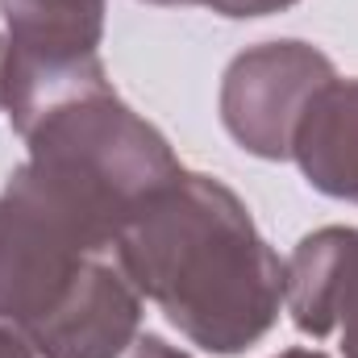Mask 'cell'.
I'll return each mask as SVG.
<instances>
[{"mask_svg":"<svg viewBox=\"0 0 358 358\" xmlns=\"http://www.w3.org/2000/svg\"><path fill=\"white\" fill-rule=\"evenodd\" d=\"M358 255V229L325 225L300 238L283 263V308L304 338H329L338 329V304Z\"/></svg>","mask_w":358,"mask_h":358,"instance_id":"cell-7","label":"cell"},{"mask_svg":"<svg viewBox=\"0 0 358 358\" xmlns=\"http://www.w3.org/2000/svg\"><path fill=\"white\" fill-rule=\"evenodd\" d=\"M21 138L29 146V159L84 179L125 217V225L183 171L171 142L146 117H138L113 92V84L55 104Z\"/></svg>","mask_w":358,"mask_h":358,"instance_id":"cell-3","label":"cell"},{"mask_svg":"<svg viewBox=\"0 0 358 358\" xmlns=\"http://www.w3.org/2000/svg\"><path fill=\"white\" fill-rule=\"evenodd\" d=\"M125 358H192L176 350L171 342H163V338H155V334H138V342L125 350Z\"/></svg>","mask_w":358,"mask_h":358,"instance_id":"cell-10","label":"cell"},{"mask_svg":"<svg viewBox=\"0 0 358 358\" xmlns=\"http://www.w3.org/2000/svg\"><path fill=\"white\" fill-rule=\"evenodd\" d=\"M0 108L17 134L42 113L108 84L100 63L108 0H0Z\"/></svg>","mask_w":358,"mask_h":358,"instance_id":"cell-4","label":"cell"},{"mask_svg":"<svg viewBox=\"0 0 358 358\" xmlns=\"http://www.w3.org/2000/svg\"><path fill=\"white\" fill-rule=\"evenodd\" d=\"M275 358H329L325 350H313V346H296V350H283V355Z\"/></svg>","mask_w":358,"mask_h":358,"instance_id":"cell-12","label":"cell"},{"mask_svg":"<svg viewBox=\"0 0 358 358\" xmlns=\"http://www.w3.org/2000/svg\"><path fill=\"white\" fill-rule=\"evenodd\" d=\"M338 80L334 59L300 38L242 50L221 76V125L255 159L287 163L308 100Z\"/></svg>","mask_w":358,"mask_h":358,"instance_id":"cell-5","label":"cell"},{"mask_svg":"<svg viewBox=\"0 0 358 358\" xmlns=\"http://www.w3.org/2000/svg\"><path fill=\"white\" fill-rule=\"evenodd\" d=\"M125 217L42 159L0 192V321L42 358H125L142 334V292L117 263Z\"/></svg>","mask_w":358,"mask_h":358,"instance_id":"cell-1","label":"cell"},{"mask_svg":"<svg viewBox=\"0 0 358 358\" xmlns=\"http://www.w3.org/2000/svg\"><path fill=\"white\" fill-rule=\"evenodd\" d=\"M292 159L321 196L358 204V80H329L308 100Z\"/></svg>","mask_w":358,"mask_h":358,"instance_id":"cell-6","label":"cell"},{"mask_svg":"<svg viewBox=\"0 0 358 358\" xmlns=\"http://www.w3.org/2000/svg\"><path fill=\"white\" fill-rule=\"evenodd\" d=\"M0 358H42V355H38V350H34V346L13 329V325H4V321H0Z\"/></svg>","mask_w":358,"mask_h":358,"instance_id":"cell-11","label":"cell"},{"mask_svg":"<svg viewBox=\"0 0 358 358\" xmlns=\"http://www.w3.org/2000/svg\"><path fill=\"white\" fill-rule=\"evenodd\" d=\"M146 4H163V8H208L217 17H234V21H246V17H271V13H283L300 0H146Z\"/></svg>","mask_w":358,"mask_h":358,"instance_id":"cell-8","label":"cell"},{"mask_svg":"<svg viewBox=\"0 0 358 358\" xmlns=\"http://www.w3.org/2000/svg\"><path fill=\"white\" fill-rule=\"evenodd\" d=\"M117 263L142 300L208 355H242L275 329L283 259L234 187L179 171L117 234Z\"/></svg>","mask_w":358,"mask_h":358,"instance_id":"cell-2","label":"cell"},{"mask_svg":"<svg viewBox=\"0 0 358 358\" xmlns=\"http://www.w3.org/2000/svg\"><path fill=\"white\" fill-rule=\"evenodd\" d=\"M0 50H4V42H0Z\"/></svg>","mask_w":358,"mask_h":358,"instance_id":"cell-13","label":"cell"},{"mask_svg":"<svg viewBox=\"0 0 358 358\" xmlns=\"http://www.w3.org/2000/svg\"><path fill=\"white\" fill-rule=\"evenodd\" d=\"M342 334V355L358 358V255L355 267H350V279H346V292H342V304H338V329Z\"/></svg>","mask_w":358,"mask_h":358,"instance_id":"cell-9","label":"cell"}]
</instances>
